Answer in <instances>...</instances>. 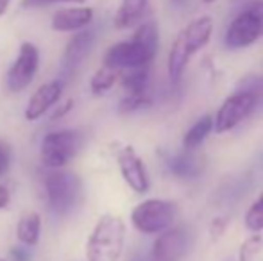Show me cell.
<instances>
[{
    "label": "cell",
    "mask_w": 263,
    "mask_h": 261,
    "mask_svg": "<svg viewBox=\"0 0 263 261\" xmlns=\"http://www.w3.org/2000/svg\"><path fill=\"white\" fill-rule=\"evenodd\" d=\"M159 47V32L156 22H145L129 39L115 43L107 49L104 65L120 72L133 68H145L154 61Z\"/></svg>",
    "instance_id": "6da1fadb"
},
{
    "label": "cell",
    "mask_w": 263,
    "mask_h": 261,
    "mask_svg": "<svg viewBox=\"0 0 263 261\" xmlns=\"http://www.w3.org/2000/svg\"><path fill=\"white\" fill-rule=\"evenodd\" d=\"M211 34H213V22L210 16H201L192 20L176 36L168 52V77L172 83H177L183 77L192 56L208 45Z\"/></svg>",
    "instance_id": "7a4b0ae2"
},
{
    "label": "cell",
    "mask_w": 263,
    "mask_h": 261,
    "mask_svg": "<svg viewBox=\"0 0 263 261\" xmlns=\"http://www.w3.org/2000/svg\"><path fill=\"white\" fill-rule=\"evenodd\" d=\"M125 245V224L118 215L106 213L97 220L86 240V261H120Z\"/></svg>",
    "instance_id": "3957f363"
},
{
    "label": "cell",
    "mask_w": 263,
    "mask_h": 261,
    "mask_svg": "<svg viewBox=\"0 0 263 261\" xmlns=\"http://www.w3.org/2000/svg\"><path fill=\"white\" fill-rule=\"evenodd\" d=\"M43 186L47 204L58 216H66L76 211L84 198L83 179L76 172L65 168H54L47 172Z\"/></svg>",
    "instance_id": "277c9868"
},
{
    "label": "cell",
    "mask_w": 263,
    "mask_h": 261,
    "mask_svg": "<svg viewBox=\"0 0 263 261\" xmlns=\"http://www.w3.org/2000/svg\"><path fill=\"white\" fill-rule=\"evenodd\" d=\"M86 136L77 129H58L43 136L40 147L42 165L49 170L65 168L83 150Z\"/></svg>",
    "instance_id": "5b68a950"
},
{
    "label": "cell",
    "mask_w": 263,
    "mask_h": 261,
    "mask_svg": "<svg viewBox=\"0 0 263 261\" xmlns=\"http://www.w3.org/2000/svg\"><path fill=\"white\" fill-rule=\"evenodd\" d=\"M263 36V0H251L229 24L226 31V45L229 49H243L256 43Z\"/></svg>",
    "instance_id": "8992f818"
},
{
    "label": "cell",
    "mask_w": 263,
    "mask_h": 261,
    "mask_svg": "<svg viewBox=\"0 0 263 261\" xmlns=\"http://www.w3.org/2000/svg\"><path fill=\"white\" fill-rule=\"evenodd\" d=\"M177 216V206L172 200L147 198L131 211V224L142 234H159L168 229Z\"/></svg>",
    "instance_id": "52a82bcc"
},
{
    "label": "cell",
    "mask_w": 263,
    "mask_h": 261,
    "mask_svg": "<svg viewBox=\"0 0 263 261\" xmlns=\"http://www.w3.org/2000/svg\"><path fill=\"white\" fill-rule=\"evenodd\" d=\"M258 102V91L254 90H240L236 93L229 95L222 106L218 108L217 115L213 118V127L218 134L235 129L240 122L247 118L253 113L254 106Z\"/></svg>",
    "instance_id": "ba28073f"
},
{
    "label": "cell",
    "mask_w": 263,
    "mask_h": 261,
    "mask_svg": "<svg viewBox=\"0 0 263 261\" xmlns=\"http://www.w3.org/2000/svg\"><path fill=\"white\" fill-rule=\"evenodd\" d=\"M40 68V50L34 43L24 42L18 50L16 59L6 73V86L11 93H20L31 86Z\"/></svg>",
    "instance_id": "9c48e42d"
},
{
    "label": "cell",
    "mask_w": 263,
    "mask_h": 261,
    "mask_svg": "<svg viewBox=\"0 0 263 261\" xmlns=\"http://www.w3.org/2000/svg\"><path fill=\"white\" fill-rule=\"evenodd\" d=\"M190 251V233L184 227H168L153 245V261H183Z\"/></svg>",
    "instance_id": "30bf717a"
},
{
    "label": "cell",
    "mask_w": 263,
    "mask_h": 261,
    "mask_svg": "<svg viewBox=\"0 0 263 261\" xmlns=\"http://www.w3.org/2000/svg\"><path fill=\"white\" fill-rule=\"evenodd\" d=\"M117 165L120 170L122 179L125 181V185L136 193H145L149 192V174L147 168L143 165L142 157L136 154V150L133 147H122L117 150Z\"/></svg>",
    "instance_id": "8fae6325"
},
{
    "label": "cell",
    "mask_w": 263,
    "mask_h": 261,
    "mask_svg": "<svg viewBox=\"0 0 263 261\" xmlns=\"http://www.w3.org/2000/svg\"><path fill=\"white\" fill-rule=\"evenodd\" d=\"M63 81L61 79H54L49 83L42 84L34 93L31 95V98L27 101L25 106L24 116L27 122H36L45 115L49 109H52L59 101H61L63 95Z\"/></svg>",
    "instance_id": "7c38bea8"
},
{
    "label": "cell",
    "mask_w": 263,
    "mask_h": 261,
    "mask_svg": "<svg viewBox=\"0 0 263 261\" xmlns=\"http://www.w3.org/2000/svg\"><path fill=\"white\" fill-rule=\"evenodd\" d=\"M95 38H97V34L90 27L83 29V31H77L70 38V42L65 47V52H63V59H61L63 72L72 73L77 66L86 59L88 54L91 52V49L95 45Z\"/></svg>",
    "instance_id": "4fadbf2b"
},
{
    "label": "cell",
    "mask_w": 263,
    "mask_h": 261,
    "mask_svg": "<svg viewBox=\"0 0 263 261\" xmlns=\"http://www.w3.org/2000/svg\"><path fill=\"white\" fill-rule=\"evenodd\" d=\"M93 22V9L91 7H65L54 13L50 20V27L55 32H77L90 27Z\"/></svg>",
    "instance_id": "5bb4252c"
},
{
    "label": "cell",
    "mask_w": 263,
    "mask_h": 261,
    "mask_svg": "<svg viewBox=\"0 0 263 261\" xmlns=\"http://www.w3.org/2000/svg\"><path fill=\"white\" fill-rule=\"evenodd\" d=\"M149 11V0H122L113 18V25L118 31L131 29L143 20Z\"/></svg>",
    "instance_id": "9a60e30c"
},
{
    "label": "cell",
    "mask_w": 263,
    "mask_h": 261,
    "mask_svg": "<svg viewBox=\"0 0 263 261\" xmlns=\"http://www.w3.org/2000/svg\"><path fill=\"white\" fill-rule=\"evenodd\" d=\"M42 236V216L36 211H27L22 215L16 226V238L25 247H36Z\"/></svg>",
    "instance_id": "2e32d148"
},
{
    "label": "cell",
    "mask_w": 263,
    "mask_h": 261,
    "mask_svg": "<svg viewBox=\"0 0 263 261\" xmlns=\"http://www.w3.org/2000/svg\"><path fill=\"white\" fill-rule=\"evenodd\" d=\"M168 167L172 170V174H176L177 177H197L204 168V159L195 154H190V150H186L184 154H177L168 161Z\"/></svg>",
    "instance_id": "e0dca14e"
},
{
    "label": "cell",
    "mask_w": 263,
    "mask_h": 261,
    "mask_svg": "<svg viewBox=\"0 0 263 261\" xmlns=\"http://www.w3.org/2000/svg\"><path fill=\"white\" fill-rule=\"evenodd\" d=\"M213 129V116L211 115H204L194 124V126L188 129V132L183 138V147L186 150H195L202 145L208 134Z\"/></svg>",
    "instance_id": "ac0fdd59"
},
{
    "label": "cell",
    "mask_w": 263,
    "mask_h": 261,
    "mask_svg": "<svg viewBox=\"0 0 263 261\" xmlns=\"http://www.w3.org/2000/svg\"><path fill=\"white\" fill-rule=\"evenodd\" d=\"M122 88L125 93H145L147 83H149V66L145 68H133L120 72Z\"/></svg>",
    "instance_id": "d6986e66"
},
{
    "label": "cell",
    "mask_w": 263,
    "mask_h": 261,
    "mask_svg": "<svg viewBox=\"0 0 263 261\" xmlns=\"http://www.w3.org/2000/svg\"><path fill=\"white\" fill-rule=\"evenodd\" d=\"M120 79V70L117 68H111V66L102 65L97 72L91 75L90 79V90L93 95H104L115 84L118 83Z\"/></svg>",
    "instance_id": "ffe728a7"
},
{
    "label": "cell",
    "mask_w": 263,
    "mask_h": 261,
    "mask_svg": "<svg viewBox=\"0 0 263 261\" xmlns=\"http://www.w3.org/2000/svg\"><path fill=\"white\" fill-rule=\"evenodd\" d=\"M246 227L251 233L263 231V192L246 213Z\"/></svg>",
    "instance_id": "44dd1931"
},
{
    "label": "cell",
    "mask_w": 263,
    "mask_h": 261,
    "mask_svg": "<svg viewBox=\"0 0 263 261\" xmlns=\"http://www.w3.org/2000/svg\"><path fill=\"white\" fill-rule=\"evenodd\" d=\"M261 247H263L261 234H258V233L251 234L242 244V247H240V252H238L240 261H256L258 254L261 252Z\"/></svg>",
    "instance_id": "7402d4cb"
},
{
    "label": "cell",
    "mask_w": 263,
    "mask_h": 261,
    "mask_svg": "<svg viewBox=\"0 0 263 261\" xmlns=\"http://www.w3.org/2000/svg\"><path fill=\"white\" fill-rule=\"evenodd\" d=\"M151 104V98L149 95L145 93H125V97L120 101V113H135L142 108H147Z\"/></svg>",
    "instance_id": "603a6c76"
},
{
    "label": "cell",
    "mask_w": 263,
    "mask_h": 261,
    "mask_svg": "<svg viewBox=\"0 0 263 261\" xmlns=\"http://www.w3.org/2000/svg\"><path fill=\"white\" fill-rule=\"evenodd\" d=\"M86 0H22L25 9H36V7H47L52 4H83Z\"/></svg>",
    "instance_id": "cb8c5ba5"
},
{
    "label": "cell",
    "mask_w": 263,
    "mask_h": 261,
    "mask_svg": "<svg viewBox=\"0 0 263 261\" xmlns=\"http://www.w3.org/2000/svg\"><path fill=\"white\" fill-rule=\"evenodd\" d=\"M11 167V147L0 142V175L6 174Z\"/></svg>",
    "instance_id": "d4e9b609"
},
{
    "label": "cell",
    "mask_w": 263,
    "mask_h": 261,
    "mask_svg": "<svg viewBox=\"0 0 263 261\" xmlns=\"http://www.w3.org/2000/svg\"><path fill=\"white\" fill-rule=\"evenodd\" d=\"M72 108H73V101H66L65 104L61 106V108H58V109H55V111L52 113V116H50V118H52V120L63 118V116H65L66 113H68V111H70V109H72Z\"/></svg>",
    "instance_id": "484cf974"
},
{
    "label": "cell",
    "mask_w": 263,
    "mask_h": 261,
    "mask_svg": "<svg viewBox=\"0 0 263 261\" xmlns=\"http://www.w3.org/2000/svg\"><path fill=\"white\" fill-rule=\"evenodd\" d=\"M9 200H11L9 190H7L4 185H0V209H6L7 206H9Z\"/></svg>",
    "instance_id": "4316f807"
},
{
    "label": "cell",
    "mask_w": 263,
    "mask_h": 261,
    "mask_svg": "<svg viewBox=\"0 0 263 261\" xmlns=\"http://www.w3.org/2000/svg\"><path fill=\"white\" fill-rule=\"evenodd\" d=\"M11 256H13L14 261H29V251H27V249H22V247L13 249V251H11Z\"/></svg>",
    "instance_id": "83f0119b"
},
{
    "label": "cell",
    "mask_w": 263,
    "mask_h": 261,
    "mask_svg": "<svg viewBox=\"0 0 263 261\" xmlns=\"http://www.w3.org/2000/svg\"><path fill=\"white\" fill-rule=\"evenodd\" d=\"M9 4H11V0H0V16H4V14L7 13Z\"/></svg>",
    "instance_id": "f1b7e54d"
},
{
    "label": "cell",
    "mask_w": 263,
    "mask_h": 261,
    "mask_svg": "<svg viewBox=\"0 0 263 261\" xmlns=\"http://www.w3.org/2000/svg\"><path fill=\"white\" fill-rule=\"evenodd\" d=\"M172 2H174V4H184L186 0H172Z\"/></svg>",
    "instance_id": "f546056e"
},
{
    "label": "cell",
    "mask_w": 263,
    "mask_h": 261,
    "mask_svg": "<svg viewBox=\"0 0 263 261\" xmlns=\"http://www.w3.org/2000/svg\"><path fill=\"white\" fill-rule=\"evenodd\" d=\"M202 2H204V4H213L215 0H202Z\"/></svg>",
    "instance_id": "4dcf8cb0"
},
{
    "label": "cell",
    "mask_w": 263,
    "mask_h": 261,
    "mask_svg": "<svg viewBox=\"0 0 263 261\" xmlns=\"http://www.w3.org/2000/svg\"><path fill=\"white\" fill-rule=\"evenodd\" d=\"M0 261H6V259H2V258H0Z\"/></svg>",
    "instance_id": "1f68e13d"
}]
</instances>
